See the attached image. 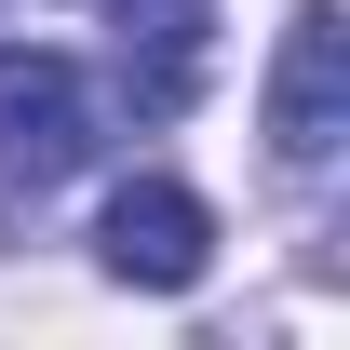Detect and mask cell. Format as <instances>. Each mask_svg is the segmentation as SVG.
I'll return each instance as SVG.
<instances>
[{
	"mask_svg": "<svg viewBox=\"0 0 350 350\" xmlns=\"http://www.w3.org/2000/svg\"><path fill=\"white\" fill-rule=\"evenodd\" d=\"M337 148H350V27H337V0H297L283 54H269V162L323 175Z\"/></svg>",
	"mask_w": 350,
	"mask_h": 350,
	"instance_id": "7a4b0ae2",
	"label": "cell"
},
{
	"mask_svg": "<svg viewBox=\"0 0 350 350\" xmlns=\"http://www.w3.org/2000/svg\"><path fill=\"white\" fill-rule=\"evenodd\" d=\"M94 243H108V269L148 283V297H189V283L216 269V216H202V189H175V175H135Z\"/></svg>",
	"mask_w": 350,
	"mask_h": 350,
	"instance_id": "3957f363",
	"label": "cell"
},
{
	"mask_svg": "<svg viewBox=\"0 0 350 350\" xmlns=\"http://www.w3.org/2000/svg\"><path fill=\"white\" fill-rule=\"evenodd\" d=\"M94 148H108V94H94V68L54 54V41H14V54H0V216H41Z\"/></svg>",
	"mask_w": 350,
	"mask_h": 350,
	"instance_id": "6da1fadb",
	"label": "cell"
}]
</instances>
